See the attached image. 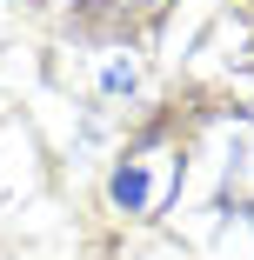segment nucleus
Returning a JSON list of instances; mask_svg holds the SVG:
<instances>
[{
  "instance_id": "nucleus-1",
  "label": "nucleus",
  "mask_w": 254,
  "mask_h": 260,
  "mask_svg": "<svg viewBox=\"0 0 254 260\" xmlns=\"http://www.w3.org/2000/svg\"><path fill=\"white\" fill-rule=\"evenodd\" d=\"M161 153H134V160H121L114 167V180H107V200L121 207V214H154V207L167 200V187H174V167H154Z\"/></svg>"
},
{
  "instance_id": "nucleus-2",
  "label": "nucleus",
  "mask_w": 254,
  "mask_h": 260,
  "mask_svg": "<svg viewBox=\"0 0 254 260\" xmlns=\"http://www.w3.org/2000/svg\"><path fill=\"white\" fill-rule=\"evenodd\" d=\"M221 200L234 214H254V120L228 134V160H221Z\"/></svg>"
}]
</instances>
